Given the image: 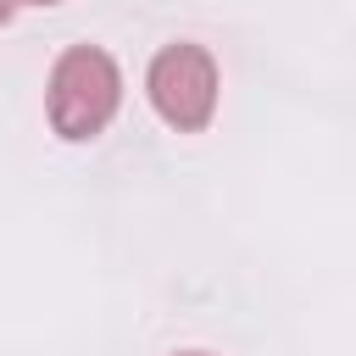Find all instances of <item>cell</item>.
I'll list each match as a JSON object with an SVG mask.
<instances>
[{"instance_id":"obj_5","label":"cell","mask_w":356,"mask_h":356,"mask_svg":"<svg viewBox=\"0 0 356 356\" xmlns=\"http://www.w3.org/2000/svg\"><path fill=\"white\" fill-rule=\"evenodd\" d=\"M178 356H206V350H178Z\"/></svg>"},{"instance_id":"obj_3","label":"cell","mask_w":356,"mask_h":356,"mask_svg":"<svg viewBox=\"0 0 356 356\" xmlns=\"http://www.w3.org/2000/svg\"><path fill=\"white\" fill-rule=\"evenodd\" d=\"M11 6H61V0H11Z\"/></svg>"},{"instance_id":"obj_1","label":"cell","mask_w":356,"mask_h":356,"mask_svg":"<svg viewBox=\"0 0 356 356\" xmlns=\"http://www.w3.org/2000/svg\"><path fill=\"white\" fill-rule=\"evenodd\" d=\"M122 106V72L106 50L72 44L50 67V128L61 139H95Z\"/></svg>"},{"instance_id":"obj_2","label":"cell","mask_w":356,"mask_h":356,"mask_svg":"<svg viewBox=\"0 0 356 356\" xmlns=\"http://www.w3.org/2000/svg\"><path fill=\"white\" fill-rule=\"evenodd\" d=\"M145 95L167 128L200 134L217 111V61L200 44H167L145 72Z\"/></svg>"},{"instance_id":"obj_4","label":"cell","mask_w":356,"mask_h":356,"mask_svg":"<svg viewBox=\"0 0 356 356\" xmlns=\"http://www.w3.org/2000/svg\"><path fill=\"white\" fill-rule=\"evenodd\" d=\"M6 17H11V0H0V22H6Z\"/></svg>"}]
</instances>
